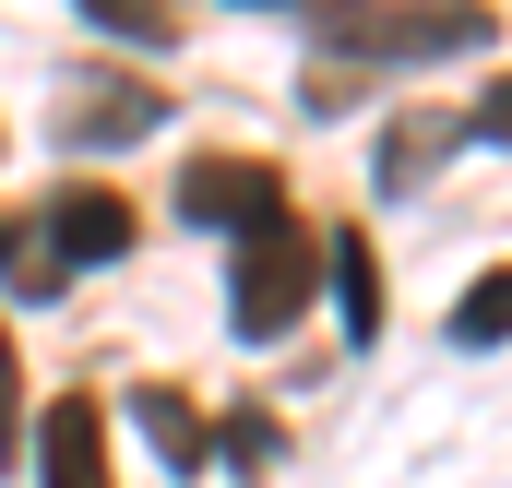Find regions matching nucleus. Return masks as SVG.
Here are the masks:
<instances>
[{
	"mask_svg": "<svg viewBox=\"0 0 512 488\" xmlns=\"http://www.w3.org/2000/svg\"><path fill=\"white\" fill-rule=\"evenodd\" d=\"M131 417H143V429H155V441H167V453H179V477H191V465H203V453H215V417H203V405H179V393H143V405H131Z\"/></svg>",
	"mask_w": 512,
	"mask_h": 488,
	"instance_id": "9d476101",
	"label": "nucleus"
},
{
	"mask_svg": "<svg viewBox=\"0 0 512 488\" xmlns=\"http://www.w3.org/2000/svg\"><path fill=\"white\" fill-rule=\"evenodd\" d=\"M322 298V239L298 215H274L251 239H227V334L239 346H286V322Z\"/></svg>",
	"mask_w": 512,
	"mask_h": 488,
	"instance_id": "f03ea898",
	"label": "nucleus"
},
{
	"mask_svg": "<svg viewBox=\"0 0 512 488\" xmlns=\"http://www.w3.org/2000/svg\"><path fill=\"white\" fill-rule=\"evenodd\" d=\"M36 488H108V417H96V393H60L36 417Z\"/></svg>",
	"mask_w": 512,
	"mask_h": 488,
	"instance_id": "39448f33",
	"label": "nucleus"
},
{
	"mask_svg": "<svg viewBox=\"0 0 512 488\" xmlns=\"http://www.w3.org/2000/svg\"><path fill=\"white\" fill-rule=\"evenodd\" d=\"M36 250H48V274L72 286V274H96V262H120V250H131V203L108 191V179H72V191L36 215Z\"/></svg>",
	"mask_w": 512,
	"mask_h": 488,
	"instance_id": "20e7f679",
	"label": "nucleus"
},
{
	"mask_svg": "<svg viewBox=\"0 0 512 488\" xmlns=\"http://www.w3.org/2000/svg\"><path fill=\"white\" fill-rule=\"evenodd\" d=\"M251 12H382V0H251Z\"/></svg>",
	"mask_w": 512,
	"mask_h": 488,
	"instance_id": "dca6fc26",
	"label": "nucleus"
},
{
	"mask_svg": "<svg viewBox=\"0 0 512 488\" xmlns=\"http://www.w3.org/2000/svg\"><path fill=\"white\" fill-rule=\"evenodd\" d=\"M0 274H12V298H60V274H48L36 227H0Z\"/></svg>",
	"mask_w": 512,
	"mask_h": 488,
	"instance_id": "f8f14e48",
	"label": "nucleus"
},
{
	"mask_svg": "<svg viewBox=\"0 0 512 488\" xmlns=\"http://www.w3.org/2000/svg\"><path fill=\"white\" fill-rule=\"evenodd\" d=\"M286 215V179L262 167V155H203L191 179H179V227H203V239H251Z\"/></svg>",
	"mask_w": 512,
	"mask_h": 488,
	"instance_id": "7ed1b4c3",
	"label": "nucleus"
},
{
	"mask_svg": "<svg viewBox=\"0 0 512 488\" xmlns=\"http://www.w3.org/2000/svg\"><path fill=\"white\" fill-rule=\"evenodd\" d=\"M501 36V12L489 0H382V12H346L334 36H322V72H429V60H465V48H489Z\"/></svg>",
	"mask_w": 512,
	"mask_h": 488,
	"instance_id": "f257e3e1",
	"label": "nucleus"
},
{
	"mask_svg": "<svg viewBox=\"0 0 512 488\" xmlns=\"http://www.w3.org/2000/svg\"><path fill=\"white\" fill-rule=\"evenodd\" d=\"M322 286H334L346 334L370 346V334H382V274H370V239H358V227H334V239H322Z\"/></svg>",
	"mask_w": 512,
	"mask_h": 488,
	"instance_id": "0eeeda50",
	"label": "nucleus"
},
{
	"mask_svg": "<svg viewBox=\"0 0 512 488\" xmlns=\"http://www.w3.org/2000/svg\"><path fill=\"white\" fill-rule=\"evenodd\" d=\"M155 120H167V96H155V84H108V96H72V108H60V155H120V143H143Z\"/></svg>",
	"mask_w": 512,
	"mask_h": 488,
	"instance_id": "423d86ee",
	"label": "nucleus"
},
{
	"mask_svg": "<svg viewBox=\"0 0 512 488\" xmlns=\"http://www.w3.org/2000/svg\"><path fill=\"white\" fill-rule=\"evenodd\" d=\"M465 143H501V155H512V72L477 96V108H465Z\"/></svg>",
	"mask_w": 512,
	"mask_h": 488,
	"instance_id": "2eb2a0df",
	"label": "nucleus"
},
{
	"mask_svg": "<svg viewBox=\"0 0 512 488\" xmlns=\"http://www.w3.org/2000/svg\"><path fill=\"white\" fill-rule=\"evenodd\" d=\"M0 453H24V346L0 334Z\"/></svg>",
	"mask_w": 512,
	"mask_h": 488,
	"instance_id": "4468645a",
	"label": "nucleus"
},
{
	"mask_svg": "<svg viewBox=\"0 0 512 488\" xmlns=\"http://www.w3.org/2000/svg\"><path fill=\"white\" fill-rule=\"evenodd\" d=\"M215 453H227V465H274V417H262V405L215 417Z\"/></svg>",
	"mask_w": 512,
	"mask_h": 488,
	"instance_id": "ddd939ff",
	"label": "nucleus"
},
{
	"mask_svg": "<svg viewBox=\"0 0 512 488\" xmlns=\"http://www.w3.org/2000/svg\"><path fill=\"white\" fill-rule=\"evenodd\" d=\"M72 12H84L96 36H120V48H167V36H179L167 0H72Z\"/></svg>",
	"mask_w": 512,
	"mask_h": 488,
	"instance_id": "9b49d317",
	"label": "nucleus"
},
{
	"mask_svg": "<svg viewBox=\"0 0 512 488\" xmlns=\"http://www.w3.org/2000/svg\"><path fill=\"white\" fill-rule=\"evenodd\" d=\"M441 334H453L465 358H477V346H512V262H501V274H477V286L441 310Z\"/></svg>",
	"mask_w": 512,
	"mask_h": 488,
	"instance_id": "1a4fd4ad",
	"label": "nucleus"
},
{
	"mask_svg": "<svg viewBox=\"0 0 512 488\" xmlns=\"http://www.w3.org/2000/svg\"><path fill=\"white\" fill-rule=\"evenodd\" d=\"M453 143H465V108H453V120H393V131H382V155H370V179H382V191H417V179H429Z\"/></svg>",
	"mask_w": 512,
	"mask_h": 488,
	"instance_id": "6e6552de",
	"label": "nucleus"
}]
</instances>
